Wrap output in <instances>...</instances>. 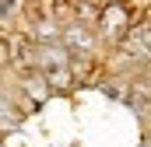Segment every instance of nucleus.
<instances>
[{"instance_id": "obj_1", "label": "nucleus", "mask_w": 151, "mask_h": 147, "mask_svg": "<svg viewBox=\"0 0 151 147\" xmlns=\"http://www.w3.org/2000/svg\"><path fill=\"white\" fill-rule=\"evenodd\" d=\"M11 109H14V105L0 95V119H7V123H11V119H18V112H11Z\"/></svg>"}]
</instances>
